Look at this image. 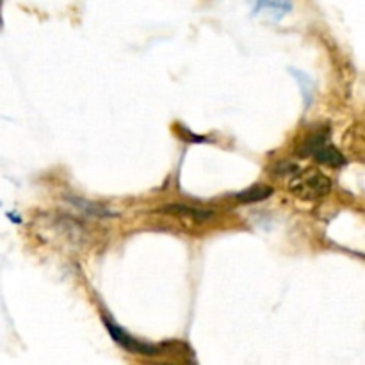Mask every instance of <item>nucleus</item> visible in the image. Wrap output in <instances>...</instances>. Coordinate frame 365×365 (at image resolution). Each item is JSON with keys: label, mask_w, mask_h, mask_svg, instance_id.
<instances>
[{"label": "nucleus", "mask_w": 365, "mask_h": 365, "mask_svg": "<svg viewBox=\"0 0 365 365\" xmlns=\"http://www.w3.org/2000/svg\"><path fill=\"white\" fill-rule=\"evenodd\" d=\"M292 77L298 78V82L302 84V93H303V98H305V107H309L312 103V96H314V86L312 81H310L309 75L302 73L298 70H291Z\"/></svg>", "instance_id": "nucleus-9"}, {"label": "nucleus", "mask_w": 365, "mask_h": 365, "mask_svg": "<svg viewBox=\"0 0 365 365\" xmlns=\"http://www.w3.org/2000/svg\"><path fill=\"white\" fill-rule=\"evenodd\" d=\"M103 324H106L107 331H109V335L113 337V341L116 342L120 348L127 349V351H130V353H135V355L152 356V355H155V353H157L155 346L146 344V342H141V341H138V339H134L132 335H128L127 331L123 330V328L118 327L114 321L103 317Z\"/></svg>", "instance_id": "nucleus-2"}, {"label": "nucleus", "mask_w": 365, "mask_h": 365, "mask_svg": "<svg viewBox=\"0 0 365 365\" xmlns=\"http://www.w3.org/2000/svg\"><path fill=\"white\" fill-rule=\"evenodd\" d=\"M259 9L266 11L267 16L273 18V20H280V18H284L285 14L292 9V4H289V2H259L255 6V13Z\"/></svg>", "instance_id": "nucleus-7"}, {"label": "nucleus", "mask_w": 365, "mask_h": 365, "mask_svg": "<svg viewBox=\"0 0 365 365\" xmlns=\"http://www.w3.org/2000/svg\"><path fill=\"white\" fill-rule=\"evenodd\" d=\"M164 365H171V364H164Z\"/></svg>", "instance_id": "nucleus-11"}, {"label": "nucleus", "mask_w": 365, "mask_h": 365, "mask_svg": "<svg viewBox=\"0 0 365 365\" xmlns=\"http://www.w3.org/2000/svg\"><path fill=\"white\" fill-rule=\"evenodd\" d=\"M327 143H328V132H317V134H314L312 138H309L305 143H303V146L299 148V155L303 157L314 155V153H316L321 146L327 145Z\"/></svg>", "instance_id": "nucleus-8"}, {"label": "nucleus", "mask_w": 365, "mask_h": 365, "mask_svg": "<svg viewBox=\"0 0 365 365\" xmlns=\"http://www.w3.org/2000/svg\"><path fill=\"white\" fill-rule=\"evenodd\" d=\"M314 159L317 160L319 164H324V166H331V168H337L342 166L346 163L344 155H342L341 150H337L335 146H331L330 143L321 146L316 153H314Z\"/></svg>", "instance_id": "nucleus-6"}, {"label": "nucleus", "mask_w": 365, "mask_h": 365, "mask_svg": "<svg viewBox=\"0 0 365 365\" xmlns=\"http://www.w3.org/2000/svg\"><path fill=\"white\" fill-rule=\"evenodd\" d=\"M163 212L173 214V216H185L191 217L195 221H209L214 217L212 210L207 209H198V207H189V205H180V203H171L163 209Z\"/></svg>", "instance_id": "nucleus-4"}, {"label": "nucleus", "mask_w": 365, "mask_h": 365, "mask_svg": "<svg viewBox=\"0 0 365 365\" xmlns=\"http://www.w3.org/2000/svg\"><path fill=\"white\" fill-rule=\"evenodd\" d=\"M287 189L291 195L303 200V202H317V200H323L324 196L330 195L331 180L328 175L310 170L294 175L289 182Z\"/></svg>", "instance_id": "nucleus-1"}, {"label": "nucleus", "mask_w": 365, "mask_h": 365, "mask_svg": "<svg viewBox=\"0 0 365 365\" xmlns=\"http://www.w3.org/2000/svg\"><path fill=\"white\" fill-rule=\"evenodd\" d=\"M271 195H273V187L264 184H257V185H252V187L245 189V191H241L239 195H235V202L248 205V203L264 202V200L269 198Z\"/></svg>", "instance_id": "nucleus-5"}, {"label": "nucleus", "mask_w": 365, "mask_h": 365, "mask_svg": "<svg viewBox=\"0 0 365 365\" xmlns=\"http://www.w3.org/2000/svg\"><path fill=\"white\" fill-rule=\"evenodd\" d=\"M66 202L70 203L71 207H75V209L78 210V212L86 214V216H93V217H116L118 214L113 212V210H109L107 207L100 205V203H95V202H89V200H84V198H75V196H68Z\"/></svg>", "instance_id": "nucleus-3"}, {"label": "nucleus", "mask_w": 365, "mask_h": 365, "mask_svg": "<svg viewBox=\"0 0 365 365\" xmlns=\"http://www.w3.org/2000/svg\"><path fill=\"white\" fill-rule=\"evenodd\" d=\"M296 170H298V166H296L294 163H280L277 164V168H274V175H278V177H284V175H294Z\"/></svg>", "instance_id": "nucleus-10"}]
</instances>
